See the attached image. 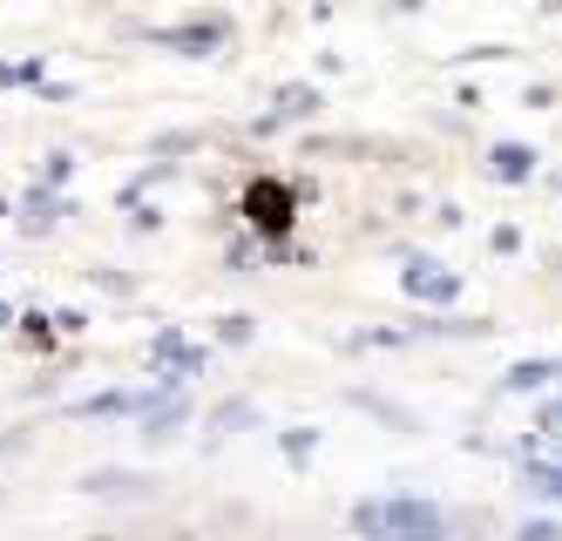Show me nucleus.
Returning a JSON list of instances; mask_svg holds the SVG:
<instances>
[{
  "instance_id": "1",
  "label": "nucleus",
  "mask_w": 562,
  "mask_h": 541,
  "mask_svg": "<svg viewBox=\"0 0 562 541\" xmlns=\"http://www.w3.org/2000/svg\"><path fill=\"white\" fill-rule=\"evenodd\" d=\"M386 541H448V528H440V515L427 501H393L386 508Z\"/></svg>"
},
{
  "instance_id": "2",
  "label": "nucleus",
  "mask_w": 562,
  "mask_h": 541,
  "mask_svg": "<svg viewBox=\"0 0 562 541\" xmlns=\"http://www.w3.org/2000/svg\"><path fill=\"white\" fill-rule=\"evenodd\" d=\"M251 211H258V224H265V230L292 224V217H278V190H271V183H258V190H251Z\"/></svg>"
},
{
  "instance_id": "3",
  "label": "nucleus",
  "mask_w": 562,
  "mask_h": 541,
  "mask_svg": "<svg viewBox=\"0 0 562 541\" xmlns=\"http://www.w3.org/2000/svg\"><path fill=\"white\" fill-rule=\"evenodd\" d=\"M521 541H562L555 528H521Z\"/></svg>"
},
{
  "instance_id": "4",
  "label": "nucleus",
  "mask_w": 562,
  "mask_h": 541,
  "mask_svg": "<svg viewBox=\"0 0 562 541\" xmlns=\"http://www.w3.org/2000/svg\"><path fill=\"white\" fill-rule=\"evenodd\" d=\"M102 541H109V534H102Z\"/></svg>"
}]
</instances>
